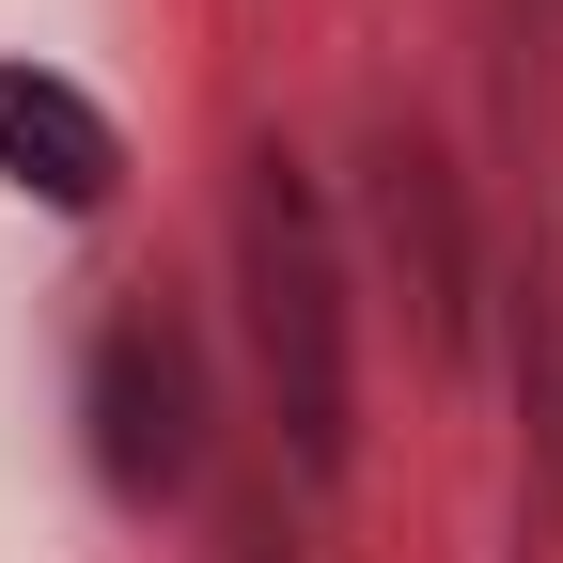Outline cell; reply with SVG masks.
<instances>
[{
  "instance_id": "3",
  "label": "cell",
  "mask_w": 563,
  "mask_h": 563,
  "mask_svg": "<svg viewBox=\"0 0 563 563\" xmlns=\"http://www.w3.org/2000/svg\"><path fill=\"white\" fill-rule=\"evenodd\" d=\"M79 454L125 517H173L203 485V344L173 298H110L79 344Z\"/></svg>"
},
{
  "instance_id": "6",
  "label": "cell",
  "mask_w": 563,
  "mask_h": 563,
  "mask_svg": "<svg viewBox=\"0 0 563 563\" xmlns=\"http://www.w3.org/2000/svg\"><path fill=\"white\" fill-rule=\"evenodd\" d=\"M501 16H517V47H532V63L563 47V0H501Z\"/></svg>"
},
{
  "instance_id": "5",
  "label": "cell",
  "mask_w": 563,
  "mask_h": 563,
  "mask_svg": "<svg viewBox=\"0 0 563 563\" xmlns=\"http://www.w3.org/2000/svg\"><path fill=\"white\" fill-rule=\"evenodd\" d=\"M501 344H517V470L563 517V235H532V266L501 282Z\"/></svg>"
},
{
  "instance_id": "1",
  "label": "cell",
  "mask_w": 563,
  "mask_h": 563,
  "mask_svg": "<svg viewBox=\"0 0 563 563\" xmlns=\"http://www.w3.org/2000/svg\"><path fill=\"white\" fill-rule=\"evenodd\" d=\"M235 329L282 422V470L344 485L361 470V266H344V220L298 141H251L235 157Z\"/></svg>"
},
{
  "instance_id": "4",
  "label": "cell",
  "mask_w": 563,
  "mask_h": 563,
  "mask_svg": "<svg viewBox=\"0 0 563 563\" xmlns=\"http://www.w3.org/2000/svg\"><path fill=\"white\" fill-rule=\"evenodd\" d=\"M0 173H16L47 220H95L125 188V125L63 79V63H0Z\"/></svg>"
},
{
  "instance_id": "2",
  "label": "cell",
  "mask_w": 563,
  "mask_h": 563,
  "mask_svg": "<svg viewBox=\"0 0 563 563\" xmlns=\"http://www.w3.org/2000/svg\"><path fill=\"white\" fill-rule=\"evenodd\" d=\"M344 251L391 282V313H407L422 361H470V344H485V220H470V173L407 110L361 125V235H344Z\"/></svg>"
}]
</instances>
